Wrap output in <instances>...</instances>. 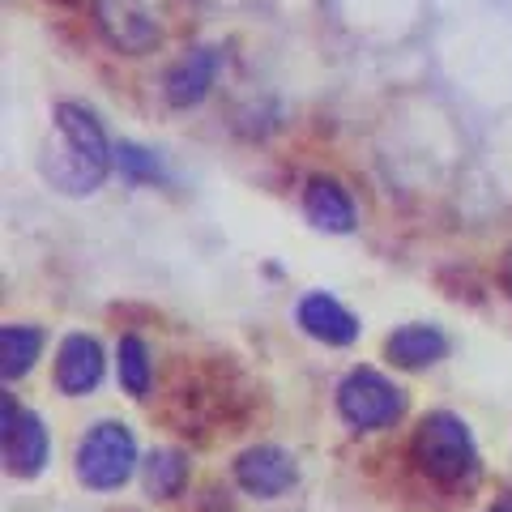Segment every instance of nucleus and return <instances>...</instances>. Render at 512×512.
Returning <instances> with one entry per match:
<instances>
[{
	"label": "nucleus",
	"mask_w": 512,
	"mask_h": 512,
	"mask_svg": "<svg viewBox=\"0 0 512 512\" xmlns=\"http://www.w3.org/2000/svg\"><path fill=\"white\" fill-rule=\"evenodd\" d=\"M184 478H188V466L175 448H154L146 457V487L154 495H180Z\"/></svg>",
	"instance_id": "nucleus-15"
},
{
	"label": "nucleus",
	"mask_w": 512,
	"mask_h": 512,
	"mask_svg": "<svg viewBox=\"0 0 512 512\" xmlns=\"http://www.w3.org/2000/svg\"><path fill=\"white\" fill-rule=\"evenodd\" d=\"M295 320H299V329L308 333V338L325 342V346H350V342L359 338L355 312H346L342 303L333 299V295H325V291L303 295L299 308H295Z\"/></svg>",
	"instance_id": "nucleus-9"
},
{
	"label": "nucleus",
	"mask_w": 512,
	"mask_h": 512,
	"mask_svg": "<svg viewBox=\"0 0 512 512\" xmlns=\"http://www.w3.org/2000/svg\"><path fill=\"white\" fill-rule=\"evenodd\" d=\"M111 167H116L124 180H158V175H163L158 158L146 146H137V141H120V146L111 150Z\"/></svg>",
	"instance_id": "nucleus-16"
},
{
	"label": "nucleus",
	"mask_w": 512,
	"mask_h": 512,
	"mask_svg": "<svg viewBox=\"0 0 512 512\" xmlns=\"http://www.w3.org/2000/svg\"><path fill=\"white\" fill-rule=\"evenodd\" d=\"M0 410H5V466L9 474L18 478H35L43 466H47V427L35 410H26L13 402V393H5V402H0Z\"/></svg>",
	"instance_id": "nucleus-6"
},
{
	"label": "nucleus",
	"mask_w": 512,
	"mask_h": 512,
	"mask_svg": "<svg viewBox=\"0 0 512 512\" xmlns=\"http://www.w3.org/2000/svg\"><path fill=\"white\" fill-rule=\"evenodd\" d=\"M384 355H389L397 367H406V372H419V367H431L448 355V338L436 325H402V329L389 333Z\"/></svg>",
	"instance_id": "nucleus-12"
},
{
	"label": "nucleus",
	"mask_w": 512,
	"mask_h": 512,
	"mask_svg": "<svg viewBox=\"0 0 512 512\" xmlns=\"http://www.w3.org/2000/svg\"><path fill=\"white\" fill-rule=\"evenodd\" d=\"M133 470H137V444L124 423L103 419L77 440V478L90 491H116L133 478Z\"/></svg>",
	"instance_id": "nucleus-3"
},
{
	"label": "nucleus",
	"mask_w": 512,
	"mask_h": 512,
	"mask_svg": "<svg viewBox=\"0 0 512 512\" xmlns=\"http://www.w3.org/2000/svg\"><path fill=\"white\" fill-rule=\"evenodd\" d=\"M303 214H308L312 227L320 231H333V235H346L355 227V205H350L346 188L329 175H312L308 188H303Z\"/></svg>",
	"instance_id": "nucleus-11"
},
{
	"label": "nucleus",
	"mask_w": 512,
	"mask_h": 512,
	"mask_svg": "<svg viewBox=\"0 0 512 512\" xmlns=\"http://www.w3.org/2000/svg\"><path fill=\"white\" fill-rule=\"evenodd\" d=\"M43 350V333L35 325H5L0 329V372L5 380H18L35 367Z\"/></svg>",
	"instance_id": "nucleus-13"
},
{
	"label": "nucleus",
	"mask_w": 512,
	"mask_h": 512,
	"mask_svg": "<svg viewBox=\"0 0 512 512\" xmlns=\"http://www.w3.org/2000/svg\"><path fill=\"white\" fill-rule=\"evenodd\" d=\"M103 346L90 333H69L56 350V389L64 397H86L103 380Z\"/></svg>",
	"instance_id": "nucleus-8"
},
{
	"label": "nucleus",
	"mask_w": 512,
	"mask_h": 512,
	"mask_svg": "<svg viewBox=\"0 0 512 512\" xmlns=\"http://www.w3.org/2000/svg\"><path fill=\"white\" fill-rule=\"evenodd\" d=\"M116 367H120V384L128 397H146L150 380H154V363H150V346L137 333H124L116 346Z\"/></svg>",
	"instance_id": "nucleus-14"
},
{
	"label": "nucleus",
	"mask_w": 512,
	"mask_h": 512,
	"mask_svg": "<svg viewBox=\"0 0 512 512\" xmlns=\"http://www.w3.org/2000/svg\"><path fill=\"white\" fill-rule=\"evenodd\" d=\"M414 461L419 470L440 487H466L478 474V444L470 436V423L453 410H431L414 427Z\"/></svg>",
	"instance_id": "nucleus-2"
},
{
	"label": "nucleus",
	"mask_w": 512,
	"mask_h": 512,
	"mask_svg": "<svg viewBox=\"0 0 512 512\" xmlns=\"http://www.w3.org/2000/svg\"><path fill=\"white\" fill-rule=\"evenodd\" d=\"M111 141L94 111L82 103H56L52 137L39 150V175L64 197H90L111 171Z\"/></svg>",
	"instance_id": "nucleus-1"
},
{
	"label": "nucleus",
	"mask_w": 512,
	"mask_h": 512,
	"mask_svg": "<svg viewBox=\"0 0 512 512\" xmlns=\"http://www.w3.org/2000/svg\"><path fill=\"white\" fill-rule=\"evenodd\" d=\"M295 478H299L295 457L278 444H256L235 461V483L248 495H256V500H278V495L295 487Z\"/></svg>",
	"instance_id": "nucleus-7"
},
{
	"label": "nucleus",
	"mask_w": 512,
	"mask_h": 512,
	"mask_svg": "<svg viewBox=\"0 0 512 512\" xmlns=\"http://www.w3.org/2000/svg\"><path fill=\"white\" fill-rule=\"evenodd\" d=\"M218 69H222V52H218V47H197V52H188V56L167 73V82H163L167 103L180 107V111H184V107H197L205 94H210Z\"/></svg>",
	"instance_id": "nucleus-10"
},
{
	"label": "nucleus",
	"mask_w": 512,
	"mask_h": 512,
	"mask_svg": "<svg viewBox=\"0 0 512 512\" xmlns=\"http://www.w3.org/2000/svg\"><path fill=\"white\" fill-rule=\"evenodd\" d=\"M504 278H508V286H512V252H508V265H504Z\"/></svg>",
	"instance_id": "nucleus-18"
},
{
	"label": "nucleus",
	"mask_w": 512,
	"mask_h": 512,
	"mask_svg": "<svg viewBox=\"0 0 512 512\" xmlns=\"http://www.w3.org/2000/svg\"><path fill=\"white\" fill-rule=\"evenodd\" d=\"M338 414L355 431L393 427L406 414V393L397 389L389 376L372 372V367H355V372L338 384Z\"/></svg>",
	"instance_id": "nucleus-4"
},
{
	"label": "nucleus",
	"mask_w": 512,
	"mask_h": 512,
	"mask_svg": "<svg viewBox=\"0 0 512 512\" xmlns=\"http://www.w3.org/2000/svg\"><path fill=\"white\" fill-rule=\"evenodd\" d=\"M491 512H512V495H504V500H500V504H495Z\"/></svg>",
	"instance_id": "nucleus-17"
},
{
	"label": "nucleus",
	"mask_w": 512,
	"mask_h": 512,
	"mask_svg": "<svg viewBox=\"0 0 512 512\" xmlns=\"http://www.w3.org/2000/svg\"><path fill=\"white\" fill-rule=\"evenodd\" d=\"M99 35L124 56L154 52L163 43V5L158 0H90Z\"/></svg>",
	"instance_id": "nucleus-5"
}]
</instances>
